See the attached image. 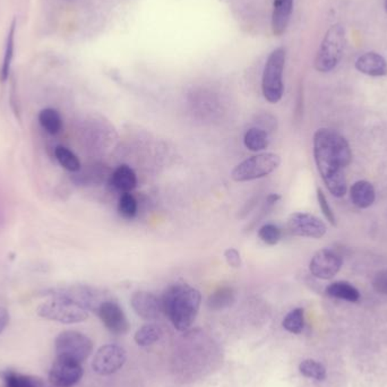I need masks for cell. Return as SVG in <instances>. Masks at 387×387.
Listing matches in <instances>:
<instances>
[{
	"label": "cell",
	"mask_w": 387,
	"mask_h": 387,
	"mask_svg": "<svg viewBox=\"0 0 387 387\" xmlns=\"http://www.w3.org/2000/svg\"><path fill=\"white\" fill-rule=\"evenodd\" d=\"M314 158L328 191L337 197L347 193L343 169L352 160L347 140L331 129H322L314 135Z\"/></svg>",
	"instance_id": "obj_1"
},
{
	"label": "cell",
	"mask_w": 387,
	"mask_h": 387,
	"mask_svg": "<svg viewBox=\"0 0 387 387\" xmlns=\"http://www.w3.org/2000/svg\"><path fill=\"white\" fill-rule=\"evenodd\" d=\"M163 314L178 331H187L200 312L202 294L196 287L187 283L172 284L164 291Z\"/></svg>",
	"instance_id": "obj_2"
},
{
	"label": "cell",
	"mask_w": 387,
	"mask_h": 387,
	"mask_svg": "<svg viewBox=\"0 0 387 387\" xmlns=\"http://www.w3.org/2000/svg\"><path fill=\"white\" fill-rule=\"evenodd\" d=\"M47 294L49 300L41 303L37 310L41 319L63 324H76L88 319V310L65 294L55 289H50Z\"/></svg>",
	"instance_id": "obj_3"
},
{
	"label": "cell",
	"mask_w": 387,
	"mask_h": 387,
	"mask_svg": "<svg viewBox=\"0 0 387 387\" xmlns=\"http://www.w3.org/2000/svg\"><path fill=\"white\" fill-rule=\"evenodd\" d=\"M346 48V32L339 24L328 28L315 58V68L321 73L333 70L340 63Z\"/></svg>",
	"instance_id": "obj_4"
},
{
	"label": "cell",
	"mask_w": 387,
	"mask_h": 387,
	"mask_svg": "<svg viewBox=\"0 0 387 387\" xmlns=\"http://www.w3.org/2000/svg\"><path fill=\"white\" fill-rule=\"evenodd\" d=\"M285 66V50L278 48L269 56L263 73V95L270 104H278L283 97V70Z\"/></svg>",
	"instance_id": "obj_5"
},
{
	"label": "cell",
	"mask_w": 387,
	"mask_h": 387,
	"mask_svg": "<svg viewBox=\"0 0 387 387\" xmlns=\"http://www.w3.org/2000/svg\"><path fill=\"white\" fill-rule=\"evenodd\" d=\"M281 164V158L275 153H261L250 156L232 171V180L236 182L256 180L271 175Z\"/></svg>",
	"instance_id": "obj_6"
},
{
	"label": "cell",
	"mask_w": 387,
	"mask_h": 387,
	"mask_svg": "<svg viewBox=\"0 0 387 387\" xmlns=\"http://www.w3.org/2000/svg\"><path fill=\"white\" fill-rule=\"evenodd\" d=\"M55 351L57 358L82 364L93 351V342L81 332L64 331L55 340Z\"/></svg>",
	"instance_id": "obj_7"
},
{
	"label": "cell",
	"mask_w": 387,
	"mask_h": 387,
	"mask_svg": "<svg viewBox=\"0 0 387 387\" xmlns=\"http://www.w3.org/2000/svg\"><path fill=\"white\" fill-rule=\"evenodd\" d=\"M126 351L117 344H106L97 350L94 356L92 367L101 376H108L118 372L126 362Z\"/></svg>",
	"instance_id": "obj_8"
},
{
	"label": "cell",
	"mask_w": 387,
	"mask_h": 387,
	"mask_svg": "<svg viewBox=\"0 0 387 387\" xmlns=\"http://www.w3.org/2000/svg\"><path fill=\"white\" fill-rule=\"evenodd\" d=\"M287 230L296 237L322 238L328 228L322 220L310 213H292L287 222Z\"/></svg>",
	"instance_id": "obj_9"
},
{
	"label": "cell",
	"mask_w": 387,
	"mask_h": 387,
	"mask_svg": "<svg viewBox=\"0 0 387 387\" xmlns=\"http://www.w3.org/2000/svg\"><path fill=\"white\" fill-rule=\"evenodd\" d=\"M84 370L79 362L56 358L49 370V381L56 387H72L83 377Z\"/></svg>",
	"instance_id": "obj_10"
},
{
	"label": "cell",
	"mask_w": 387,
	"mask_h": 387,
	"mask_svg": "<svg viewBox=\"0 0 387 387\" xmlns=\"http://www.w3.org/2000/svg\"><path fill=\"white\" fill-rule=\"evenodd\" d=\"M342 266V258L334 250L324 248L312 256L310 270L315 278L330 280L334 278Z\"/></svg>",
	"instance_id": "obj_11"
},
{
	"label": "cell",
	"mask_w": 387,
	"mask_h": 387,
	"mask_svg": "<svg viewBox=\"0 0 387 387\" xmlns=\"http://www.w3.org/2000/svg\"><path fill=\"white\" fill-rule=\"evenodd\" d=\"M101 322L111 333L124 335L129 331V322L122 307L113 300L104 301L97 312Z\"/></svg>",
	"instance_id": "obj_12"
},
{
	"label": "cell",
	"mask_w": 387,
	"mask_h": 387,
	"mask_svg": "<svg viewBox=\"0 0 387 387\" xmlns=\"http://www.w3.org/2000/svg\"><path fill=\"white\" fill-rule=\"evenodd\" d=\"M131 307L140 317L154 321L163 314L162 300L147 291H138L131 296Z\"/></svg>",
	"instance_id": "obj_13"
},
{
	"label": "cell",
	"mask_w": 387,
	"mask_h": 387,
	"mask_svg": "<svg viewBox=\"0 0 387 387\" xmlns=\"http://www.w3.org/2000/svg\"><path fill=\"white\" fill-rule=\"evenodd\" d=\"M356 68L365 75L381 77L387 75V63L379 53H367L356 62Z\"/></svg>",
	"instance_id": "obj_14"
},
{
	"label": "cell",
	"mask_w": 387,
	"mask_h": 387,
	"mask_svg": "<svg viewBox=\"0 0 387 387\" xmlns=\"http://www.w3.org/2000/svg\"><path fill=\"white\" fill-rule=\"evenodd\" d=\"M292 10H294V0H274L273 15H272V30L276 37L283 35L287 30Z\"/></svg>",
	"instance_id": "obj_15"
},
{
	"label": "cell",
	"mask_w": 387,
	"mask_h": 387,
	"mask_svg": "<svg viewBox=\"0 0 387 387\" xmlns=\"http://www.w3.org/2000/svg\"><path fill=\"white\" fill-rule=\"evenodd\" d=\"M110 185L120 193H131L138 186V177L131 167L122 164L110 175Z\"/></svg>",
	"instance_id": "obj_16"
},
{
	"label": "cell",
	"mask_w": 387,
	"mask_h": 387,
	"mask_svg": "<svg viewBox=\"0 0 387 387\" xmlns=\"http://www.w3.org/2000/svg\"><path fill=\"white\" fill-rule=\"evenodd\" d=\"M352 203L360 209H367L375 202V189L368 181H357L350 189Z\"/></svg>",
	"instance_id": "obj_17"
},
{
	"label": "cell",
	"mask_w": 387,
	"mask_h": 387,
	"mask_svg": "<svg viewBox=\"0 0 387 387\" xmlns=\"http://www.w3.org/2000/svg\"><path fill=\"white\" fill-rule=\"evenodd\" d=\"M16 19L10 24V30L7 32L6 44L3 51V65L0 69V82H6L10 77V68L13 64L14 51H15Z\"/></svg>",
	"instance_id": "obj_18"
},
{
	"label": "cell",
	"mask_w": 387,
	"mask_h": 387,
	"mask_svg": "<svg viewBox=\"0 0 387 387\" xmlns=\"http://www.w3.org/2000/svg\"><path fill=\"white\" fill-rule=\"evenodd\" d=\"M326 294L332 298L357 303L360 299L359 291L352 284L346 281H337L326 287Z\"/></svg>",
	"instance_id": "obj_19"
},
{
	"label": "cell",
	"mask_w": 387,
	"mask_h": 387,
	"mask_svg": "<svg viewBox=\"0 0 387 387\" xmlns=\"http://www.w3.org/2000/svg\"><path fill=\"white\" fill-rule=\"evenodd\" d=\"M236 299V292L232 287H221L214 291L209 299L207 306L212 310H222L232 306Z\"/></svg>",
	"instance_id": "obj_20"
},
{
	"label": "cell",
	"mask_w": 387,
	"mask_h": 387,
	"mask_svg": "<svg viewBox=\"0 0 387 387\" xmlns=\"http://www.w3.org/2000/svg\"><path fill=\"white\" fill-rule=\"evenodd\" d=\"M245 147L252 152H261L269 147V134L264 129L253 127L244 136Z\"/></svg>",
	"instance_id": "obj_21"
},
{
	"label": "cell",
	"mask_w": 387,
	"mask_h": 387,
	"mask_svg": "<svg viewBox=\"0 0 387 387\" xmlns=\"http://www.w3.org/2000/svg\"><path fill=\"white\" fill-rule=\"evenodd\" d=\"M39 122L44 131L51 135H56L63 129V120L59 113L53 108L44 109L39 113Z\"/></svg>",
	"instance_id": "obj_22"
},
{
	"label": "cell",
	"mask_w": 387,
	"mask_h": 387,
	"mask_svg": "<svg viewBox=\"0 0 387 387\" xmlns=\"http://www.w3.org/2000/svg\"><path fill=\"white\" fill-rule=\"evenodd\" d=\"M162 337V330L155 324H147L138 328L135 333V342L140 347H149L155 343Z\"/></svg>",
	"instance_id": "obj_23"
},
{
	"label": "cell",
	"mask_w": 387,
	"mask_h": 387,
	"mask_svg": "<svg viewBox=\"0 0 387 387\" xmlns=\"http://www.w3.org/2000/svg\"><path fill=\"white\" fill-rule=\"evenodd\" d=\"M3 387H41V383L35 378L19 374L14 370L3 372Z\"/></svg>",
	"instance_id": "obj_24"
},
{
	"label": "cell",
	"mask_w": 387,
	"mask_h": 387,
	"mask_svg": "<svg viewBox=\"0 0 387 387\" xmlns=\"http://www.w3.org/2000/svg\"><path fill=\"white\" fill-rule=\"evenodd\" d=\"M55 155L60 166L67 171L78 172L81 170V162L74 152L65 147H57Z\"/></svg>",
	"instance_id": "obj_25"
},
{
	"label": "cell",
	"mask_w": 387,
	"mask_h": 387,
	"mask_svg": "<svg viewBox=\"0 0 387 387\" xmlns=\"http://www.w3.org/2000/svg\"><path fill=\"white\" fill-rule=\"evenodd\" d=\"M283 328L292 334H300L305 328V312L303 308H296L291 310L285 317H284Z\"/></svg>",
	"instance_id": "obj_26"
},
{
	"label": "cell",
	"mask_w": 387,
	"mask_h": 387,
	"mask_svg": "<svg viewBox=\"0 0 387 387\" xmlns=\"http://www.w3.org/2000/svg\"><path fill=\"white\" fill-rule=\"evenodd\" d=\"M300 374L307 378L322 381L326 378V368L321 362L316 360H303L299 365Z\"/></svg>",
	"instance_id": "obj_27"
},
{
	"label": "cell",
	"mask_w": 387,
	"mask_h": 387,
	"mask_svg": "<svg viewBox=\"0 0 387 387\" xmlns=\"http://www.w3.org/2000/svg\"><path fill=\"white\" fill-rule=\"evenodd\" d=\"M138 200L131 193L122 194L119 198L118 212L124 219H134L138 216Z\"/></svg>",
	"instance_id": "obj_28"
},
{
	"label": "cell",
	"mask_w": 387,
	"mask_h": 387,
	"mask_svg": "<svg viewBox=\"0 0 387 387\" xmlns=\"http://www.w3.org/2000/svg\"><path fill=\"white\" fill-rule=\"evenodd\" d=\"M258 237L267 246H275L281 240V229L273 223H266L259 228Z\"/></svg>",
	"instance_id": "obj_29"
},
{
	"label": "cell",
	"mask_w": 387,
	"mask_h": 387,
	"mask_svg": "<svg viewBox=\"0 0 387 387\" xmlns=\"http://www.w3.org/2000/svg\"><path fill=\"white\" fill-rule=\"evenodd\" d=\"M77 178L84 184L101 182L104 179V170H102V167H91L90 171L77 176Z\"/></svg>",
	"instance_id": "obj_30"
},
{
	"label": "cell",
	"mask_w": 387,
	"mask_h": 387,
	"mask_svg": "<svg viewBox=\"0 0 387 387\" xmlns=\"http://www.w3.org/2000/svg\"><path fill=\"white\" fill-rule=\"evenodd\" d=\"M317 200H319V207L322 209L323 214H324L325 218L328 219V221L331 223V225H337V221H335L334 212L332 211L330 204H328V198L325 196V194L323 193L322 189L319 188L317 189Z\"/></svg>",
	"instance_id": "obj_31"
},
{
	"label": "cell",
	"mask_w": 387,
	"mask_h": 387,
	"mask_svg": "<svg viewBox=\"0 0 387 387\" xmlns=\"http://www.w3.org/2000/svg\"><path fill=\"white\" fill-rule=\"evenodd\" d=\"M372 287L378 294L387 296V270L378 272L377 274L375 275Z\"/></svg>",
	"instance_id": "obj_32"
},
{
	"label": "cell",
	"mask_w": 387,
	"mask_h": 387,
	"mask_svg": "<svg viewBox=\"0 0 387 387\" xmlns=\"http://www.w3.org/2000/svg\"><path fill=\"white\" fill-rule=\"evenodd\" d=\"M225 258L228 263V265L232 266L234 269H239L243 265L240 253L236 248H228L225 250Z\"/></svg>",
	"instance_id": "obj_33"
},
{
	"label": "cell",
	"mask_w": 387,
	"mask_h": 387,
	"mask_svg": "<svg viewBox=\"0 0 387 387\" xmlns=\"http://www.w3.org/2000/svg\"><path fill=\"white\" fill-rule=\"evenodd\" d=\"M10 312L6 308L0 307V334L6 330L7 326L10 324Z\"/></svg>",
	"instance_id": "obj_34"
},
{
	"label": "cell",
	"mask_w": 387,
	"mask_h": 387,
	"mask_svg": "<svg viewBox=\"0 0 387 387\" xmlns=\"http://www.w3.org/2000/svg\"><path fill=\"white\" fill-rule=\"evenodd\" d=\"M385 10H386L387 12V0L385 1Z\"/></svg>",
	"instance_id": "obj_35"
}]
</instances>
